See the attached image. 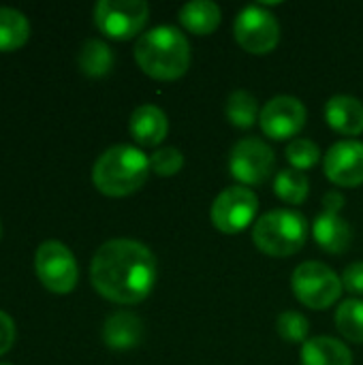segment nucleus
I'll return each mask as SVG.
<instances>
[{
	"mask_svg": "<svg viewBox=\"0 0 363 365\" xmlns=\"http://www.w3.org/2000/svg\"><path fill=\"white\" fill-rule=\"evenodd\" d=\"M338 331L355 344H363V299L351 297L344 299L336 312Z\"/></svg>",
	"mask_w": 363,
	"mask_h": 365,
	"instance_id": "5701e85b",
	"label": "nucleus"
},
{
	"mask_svg": "<svg viewBox=\"0 0 363 365\" xmlns=\"http://www.w3.org/2000/svg\"><path fill=\"white\" fill-rule=\"evenodd\" d=\"M0 365H11V364H0Z\"/></svg>",
	"mask_w": 363,
	"mask_h": 365,
	"instance_id": "c756f323",
	"label": "nucleus"
},
{
	"mask_svg": "<svg viewBox=\"0 0 363 365\" xmlns=\"http://www.w3.org/2000/svg\"><path fill=\"white\" fill-rule=\"evenodd\" d=\"M30 38L28 17L11 6H0V51H15Z\"/></svg>",
	"mask_w": 363,
	"mask_h": 365,
	"instance_id": "6ab92c4d",
	"label": "nucleus"
},
{
	"mask_svg": "<svg viewBox=\"0 0 363 365\" xmlns=\"http://www.w3.org/2000/svg\"><path fill=\"white\" fill-rule=\"evenodd\" d=\"M34 269L41 284L56 295L71 293L79 280V267L75 255L58 240H47L36 248Z\"/></svg>",
	"mask_w": 363,
	"mask_h": 365,
	"instance_id": "423d86ee",
	"label": "nucleus"
},
{
	"mask_svg": "<svg viewBox=\"0 0 363 365\" xmlns=\"http://www.w3.org/2000/svg\"><path fill=\"white\" fill-rule=\"evenodd\" d=\"M325 175L329 182L342 188H355L363 184V141L342 139L325 154Z\"/></svg>",
	"mask_w": 363,
	"mask_h": 365,
	"instance_id": "f8f14e48",
	"label": "nucleus"
},
{
	"mask_svg": "<svg viewBox=\"0 0 363 365\" xmlns=\"http://www.w3.org/2000/svg\"><path fill=\"white\" fill-rule=\"evenodd\" d=\"M308 233H310V225L304 214L295 210L278 207L255 220L252 242L267 257L285 259L304 248Z\"/></svg>",
	"mask_w": 363,
	"mask_h": 365,
	"instance_id": "20e7f679",
	"label": "nucleus"
},
{
	"mask_svg": "<svg viewBox=\"0 0 363 365\" xmlns=\"http://www.w3.org/2000/svg\"><path fill=\"white\" fill-rule=\"evenodd\" d=\"M259 212V197L246 186L225 188L212 203V222L223 233H240L255 222Z\"/></svg>",
	"mask_w": 363,
	"mask_h": 365,
	"instance_id": "9d476101",
	"label": "nucleus"
},
{
	"mask_svg": "<svg viewBox=\"0 0 363 365\" xmlns=\"http://www.w3.org/2000/svg\"><path fill=\"white\" fill-rule=\"evenodd\" d=\"M287 160L293 165V169H310L321 160V150L315 141L297 137L287 145Z\"/></svg>",
	"mask_w": 363,
	"mask_h": 365,
	"instance_id": "393cba45",
	"label": "nucleus"
},
{
	"mask_svg": "<svg viewBox=\"0 0 363 365\" xmlns=\"http://www.w3.org/2000/svg\"><path fill=\"white\" fill-rule=\"evenodd\" d=\"M274 167H276V154L259 137L240 139L229 154L231 175L246 186L263 184L274 173Z\"/></svg>",
	"mask_w": 363,
	"mask_h": 365,
	"instance_id": "1a4fd4ad",
	"label": "nucleus"
},
{
	"mask_svg": "<svg viewBox=\"0 0 363 365\" xmlns=\"http://www.w3.org/2000/svg\"><path fill=\"white\" fill-rule=\"evenodd\" d=\"M143 338V323L133 312H116L103 325V342L116 351L135 349Z\"/></svg>",
	"mask_w": 363,
	"mask_h": 365,
	"instance_id": "dca6fc26",
	"label": "nucleus"
},
{
	"mask_svg": "<svg viewBox=\"0 0 363 365\" xmlns=\"http://www.w3.org/2000/svg\"><path fill=\"white\" fill-rule=\"evenodd\" d=\"M293 295L312 310H327L342 295V278L321 261H306L291 276Z\"/></svg>",
	"mask_w": 363,
	"mask_h": 365,
	"instance_id": "39448f33",
	"label": "nucleus"
},
{
	"mask_svg": "<svg viewBox=\"0 0 363 365\" xmlns=\"http://www.w3.org/2000/svg\"><path fill=\"white\" fill-rule=\"evenodd\" d=\"M184 167V156L178 148H160L150 156V169L160 178H171Z\"/></svg>",
	"mask_w": 363,
	"mask_h": 365,
	"instance_id": "a878e982",
	"label": "nucleus"
},
{
	"mask_svg": "<svg viewBox=\"0 0 363 365\" xmlns=\"http://www.w3.org/2000/svg\"><path fill=\"white\" fill-rule=\"evenodd\" d=\"M235 41L248 53H270L280 41V24L272 11L263 4H248L244 6L233 24Z\"/></svg>",
	"mask_w": 363,
	"mask_h": 365,
	"instance_id": "0eeeda50",
	"label": "nucleus"
},
{
	"mask_svg": "<svg viewBox=\"0 0 363 365\" xmlns=\"http://www.w3.org/2000/svg\"><path fill=\"white\" fill-rule=\"evenodd\" d=\"M327 124L342 135H362L363 133V103L351 94H336L325 105Z\"/></svg>",
	"mask_w": 363,
	"mask_h": 365,
	"instance_id": "2eb2a0df",
	"label": "nucleus"
},
{
	"mask_svg": "<svg viewBox=\"0 0 363 365\" xmlns=\"http://www.w3.org/2000/svg\"><path fill=\"white\" fill-rule=\"evenodd\" d=\"M0 235H2V227H0Z\"/></svg>",
	"mask_w": 363,
	"mask_h": 365,
	"instance_id": "c85d7f7f",
	"label": "nucleus"
},
{
	"mask_svg": "<svg viewBox=\"0 0 363 365\" xmlns=\"http://www.w3.org/2000/svg\"><path fill=\"white\" fill-rule=\"evenodd\" d=\"M276 331L285 342L291 344H300L308 340V331H310V323L308 319L297 312V310H287L278 317L276 321Z\"/></svg>",
	"mask_w": 363,
	"mask_h": 365,
	"instance_id": "b1692460",
	"label": "nucleus"
},
{
	"mask_svg": "<svg viewBox=\"0 0 363 365\" xmlns=\"http://www.w3.org/2000/svg\"><path fill=\"white\" fill-rule=\"evenodd\" d=\"M225 113H227V120L233 126H237V128H250V126H255V122L261 115L259 103H257V98L248 90H235V92H231L229 98H227V103H225Z\"/></svg>",
	"mask_w": 363,
	"mask_h": 365,
	"instance_id": "412c9836",
	"label": "nucleus"
},
{
	"mask_svg": "<svg viewBox=\"0 0 363 365\" xmlns=\"http://www.w3.org/2000/svg\"><path fill=\"white\" fill-rule=\"evenodd\" d=\"M128 128H131L133 139L139 145L152 148V145H158L167 137L169 120H167V115H165V111L160 107L145 103V105H139L133 111Z\"/></svg>",
	"mask_w": 363,
	"mask_h": 365,
	"instance_id": "4468645a",
	"label": "nucleus"
},
{
	"mask_svg": "<svg viewBox=\"0 0 363 365\" xmlns=\"http://www.w3.org/2000/svg\"><path fill=\"white\" fill-rule=\"evenodd\" d=\"M261 130L276 141L295 137L306 124V107L300 98L280 94L270 98L259 115Z\"/></svg>",
	"mask_w": 363,
	"mask_h": 365,
	"instance_id": "9b49d317",
	"label": "nucleus"
},
{
	"mask_svg": "<svg viewBox=\"0 0 363 365\" xmlns=\"http://www.w3.org/2000/svg\"><path fill=\"white\" fill-rule=\"evenodd\" d=\"M274 192L285 203L300 205L306 201V197L310 192V182H308L306 173L300 169H282V171H278V175L274 180Z\"/></svg>",
	"mask_w": 363,
	"mask_h": 365,
	"instance_id": "4be33fe9",
	"label": "nucleus"
},
{
	"mask_svg": "<svg viewBox=\"0 0 363 365\" xmlns=\"http://www.w3.org/2000/svg\"><path fill=\"white\" fill-rule=\"evenodd\" d=\"M135 60L139 68L154 79H178L190 66V43L180 28L163 24L137 38Z\"/></svg>",
	"mask_w": 363,
	"mask_h": 365,
	"instance_id": "f03ea898",
	"label": "nucleus"
},
{
	"mask_svg": "<svg viewBox=\"0 0 363 365\" xmlns=\"http://www.w3.org/2000/svg\"><path fill=\"white\" fill-rule=\"evenodd\" d=\"M180 21L193 34H212L220 26V6L212 0H193L180 9Z\"/></svg>",
	"mask_w": 363,
	"mask_h": 365,
	"instance_id": "a211bd4d",
	"label": "nucleus"
},
{
	"mask_svg": "<svg viewBox=\"0 0 363 365\" xmlns=\"http://www.w3.org/2000/svg\"><path fill=\"white\" fill-rule=\"evenodd\" d=\"M13 342H15V323L6 312L0 310V357L11 351Z\"/></svg>",
	"mask_w": 363,
	"mask_h": 365,
	"instance_id": "cd10ccee",
	"label": "nucleus"
},
{
	"mask_svg": "<svg viewBox=\"0 0 363 365\" xmlns=\"http://www.w3.org/2000/svg\"><path fill=\"white\" fill-rule=\"evenodd\" d=\"M150 158L135 145L118 143L107 148L92 167V182L107 197L137 192L150 175Z\"/></svg>",
	"mask_w": 363,
	"mask_h": 365,
	"instance_id": "7ed1b4c3",
	"label": "nucleus"
},
{
	"mask_svg": "<svg viewBox=\"0 0 363 365\" xmlns=\"http://www.w3.org/2000/svg\"><path fill=\"white\" fill-rule=\"evenodd\" d=\"M340 278H342V287L351 295H363V261L351 263Z\"/></svg>",
	"mask_w": 363,
	"mask_h": 365,
	"instance_id": "bb28decb",
	"label": "nucleus"
},
{
	"mask_svg": "<svg viewBox=\"0 0 363 365\" xmlns=\"http://www.w3.org/2000/svg\"><path fill=\"white\" fill-rule=\"evenodd\" d=\"M113 66V51L101 38H88L79 51V68L88 77H103Z\"/></svg>",
	"mask_w": 363,
	"mask_h": 365,
	"instance_id": "aec40b11",
	"label": "nucleus"
},
{
	"mask_svg": "<svg viewBox=\"0 0 363 365\" xmlns=\"http://www.w3.org/2000/svg\"><path fill=\"white\" fill-rule=\"evenodd\" d=\"M312 237L323 250L340 255V252L349 250L351 240H353V229L340 216V212L323 210L312 222Z\"/></svg>",
	"mask_w": 363,
	"mask_h": 365,
	"instance_id": "ddd939ff",
	"label": "nucleus"
},
{
	"mask_svg": "<svg viewBox=\"0 0 363 365\" xmlns=\"http://www.w3.org/2000/svg\"><path fill=\"white\" fill-rule=\"evenodd\" d=\"M302 365H353V353L338 338L317 336L304 342Z\"/></svg>",
	"mask_w": 363,
	"mask_h": 365,
	"instance_id": "f3484780",
	"label": "nucleus"
},
{
	"mask_svg": "<svg viewBox=\"0 0 363 365\" xmlns=\"http://www.w3.org/2000/svg\"><path fill=\"white\" fill-rule=\"evenodd\" d=\"M156 278L158 265L154 252L128 237L105 242L90 263V280L96 293L124 306L143 302L152 293Z\"/></svg>",
	"mask_w": 363,
	"mask_h": 365,
	"instance_id": "f257e3e1",
	"label": "nucleus"
},
{
	"mask_svg": "<svg viewBox=\"0 0 363 365\" xmlns=\"http://www.w3.org/2000/svg\"><path fill=\"white\" fill-rule=\"evenodd\" d=\"M150 17V6L143 0H98L94 21L109 38L126 41L139 34Z\"/></svg>",
	"mask_w": 363,
	"mask_h": 365,
	"instance_id": "6e6552de",
	"label": "nucleus"
}]
</instances>
